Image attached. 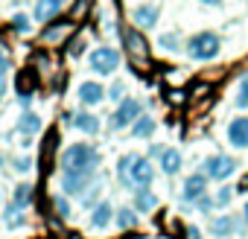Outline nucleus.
I'll list each match as a JSON object with an SVG mask.
<instances>
[{"label":"nucleus","instance_id":"1","mask_svg":"<svg viewBox=\"0 0 248 239\" xmlns=\"http://www.w3.org/2000/svg\"><path fill=\"white\" fill-rule=\"evenodd\" d=\"M99 166V152L88 143H73L62 152V172H82L93 175Z\"/></svg>","mask_w":248,"mask_h":239},{"label":"nucleus","instance_id":"2","mask_svg":"<svg viewBox=\"0 0 248 239\" xmlns=\"http://www.w3.org/2000/svg\"><path fill=\"white\" fill-rule=\"evenodd\" d=\"M219 50H222V41H219L216 32H196L187 41V56L193 61H210V59L219 56Z\"/></svg>","mask_w":248,"mask_h":239},{"label":"nucleus","instance_id":"3","mask_svg":"<svg viewBox=\"0 0 248 239\" xmlns=\"http://www.w3.org/2000/svg\"><path fill=\"white\" fill-rule=\"evenodd\" d=\"M152 181H155V166H152V161H146V158H140V155H132L129 175H126V181H123V184H129V187H135V190H143V187H149Z\"/></svg>","mask_w":248,"mask_h":239},{"label":"nucleus","instance_id":"4","mask_svg":"<svg viewBox=\"0 0 248 239\" xmlns=\"http://www.w3.org/2000/svg\"><path fill=\"white\" fill-rule=\"evenodd\" d=\"M140 114H143V105H140L138 99H123V102L117 105V111L111 114V129L120 132V129L135 126V120H138Z\"/></svg>","mask_w":248,"mask_h":239},{"label":"nucleus","instance_id":"5","mask_svg":"<svg viewBox=\"0 0 248 239\" xmlns=\"http://www.w3.org/2000/svg\"><path fill=\"white\" fill-rule=\"evenodd\" d=\"M91 67H93L96 73H102V76L114 73V70L120 67V50H117V47H96V50L91 53Z\"/></svg>","mask_w":248,"mask_h":239},{"label":"nucleus","instance_id":"6","mask_svg":"<svg viewBox=\"0 0 248 239\" xmlns=\"http://www.w3.org/2000/svg\"><path fill=\"white\" fill-rule=\"evenodd\" d=\"M233 172H236V161L231 155H213L204 161V175L213 181H228Z\"/></svg>","mask_w":248,"mask_h":239},{"label":"nucleus","instance_id":"7","mask_svg":"<svg viewBox=\"0 0 248 239\" xmlns=\"http://www.w3.org/2000/svg\"><path fill=\"white\" fill-rule=\"evenodd\" d=\"M91 184H93V175H82V172H62V190H64V195H85Z\"/></svg>","mask_w":248,"mask_h":239},{"label":"nucleus","instance_id":"8","mask_svg":"<svg viewBox=\"0 0 248 239\" xmlns=\"http://www.w3.org/2000/svg\"><path fill=\"white\" fill-rule=\"evenodd\" d=\"M181 195H184V201H190V204H196L202 195H207V175H204V172H196V175H190V178L184 181V190H181Z\"/></svg>","mask_w":248,"mask_h":239},{"label":"nucleus","instance_id":"9","mask_svg":"<svg viewBox=\"0 0 248 239\" xmlns=\"http://www.w3.org/2000/svg\"><path fill=\"white\" fill-rule=\"evenodd\" d=\"M228 143L233 149H248V117H236L228 123Z\"/></svg>","mask_w":248,"mask_h":239},{"label":"nucleus","instance_id":"10","mask_svg":"<svg viewBox=\"0 0 248 239\" xmlns=\"http://www.w3.org/2000/svg\"><path fill=\"white\" fill-rule=\"evenodd\" d=\"M76 96H79V102H82V105H88V108H91V105H99V102L105 99V88H102L99 82H91V79H88V82H82V85H79Z\"/></svg>","mask_w":248,"mask_h":239},{"label":"nucleus","instance_id":"11","mask_svg":"<svg viewBox=\"0 0 248 239\" xmlns=\"http://www.w3.org/2000/svg\"><path fill=\"white\" fill-rule=\"evenodd\" d=\"M30 201H32V184H18L15 187V193H12V207H9V213H6V219H12L15 213H21L24 207H30Z\"/></svg>","mask_w":248,"mask_h":239},{"label":"nucleus","instance_id":"12","mask_svg":"<svg viewBox=\"0 0 248 239\" xmlns=\"http://www.w3.org/2000/svg\"><path fill=\"white\" fill-rule=\"evenodd\" d=\"M114 216H117L114 207H111L108 201H99V204L93 207V213H91V227H93V230H105V227L114 222Z\"/></svg>","mask_w":248,"mask_h":239},{"label":"nucleus","instance_id":"13","mask_svg":"<svg viewBox=\"0 0 248 239\" xmlns=\"http://www.w3.org/2000/svg\"><path fill=\"white\" fill-rule=\"evenodd\" d=\"M70 126H73L76 132H82V134H96V132H99V117H93V114H88V111H79V114L70 117Z\"/></svg>","mask_w":248,"mask_h":239},{"label":"nucleus","instance_id":"14","mask_svg":"<svg viewBox=\"0 0 248 239\" xmlns=\"http://www.w3.org/2000/svg\"><path fill=\"white\" fill-rule=\"evenodd\" d=\"M158 18H161V12H158L155 6H138V9H132V21H135L140 30H152V27L158 24Z\"/></svg>","mask_w":248,"mask_h":239},{"label":"nucleus","instance_id":"15","mask_svg":"<svg viewBox=\"0 0 248 239\" xmlns=\"http://www.w3.org/2000/svg\"><path fill=\"white\" fill-rule=\"evenodd\" d=\"M132 207H135L138 213H152V210L158 207V195H155V193H152L149 187H143V190H135Z\"/></svg>","mask_w":248,"mask_h":239},{"label":"nucleus","instance_id":"16","mask_svg":"<svg viewBox=\"0 0 248 239\" xmlns=\"http://www.w3.org/2000/svg\"><path fill=\"white\" fill-rule=\"evenodd\" d=\"M64 6V0H38V3H35V21L38 24H47L50 18H56L59 15V9Z\"/></svg>","mask_w":248,"mask_h":239},{"label":"nucleus","instance_id":"17","mask_svg":"<svg viewBox=\"0 0 248 239\" xmlns=\"http://www.w3.org/2000/svg\"><path fill=\"white\" fill-rule=\"evenodd\" d=\"M18 132H21L24 137H35V134L41 132V117H38L35 111H24V114L18 117Z\"/></svg>","mask_w":248,"mask_h":239},{"label":"nucleus","instance_id":"18","mask_svg":"<svg viewBox=\"0 0 248 239\" xmlns=\"http://www.w3.org/2000/svg\"><path fill=\"white\" fill-rule=\"evenodd\" d=\"M155 120L149 117V114H140L138 120H135V126H132V137H140V140H146V137H152L155 134Z\"/></svg>","mask_w":248,"mask_h":239},{"label":"nucleus","instance_id":"19","mask_svg":"<svg viewBox=\"0 0 248 239\" xmlns=\"http://www.w3.org/2000/svg\"><path fill=\"white\" fill-rule=\"evenodd\" d=\"M161 169H164L167 175H175V172L181 169V152L164 149V155H161Z\"/></svg>","mask_w":248,"mask_h":239},{"label":"nucleus","instance_id":"20","mask_svg":"<svg viewBox=\"0 0 248 239\" xmlns=\"http://www.w3.org/2000/svg\"><path fill=\"white\" fill-rule=\"evenodd\" d=\"M114 222H117L120 230H129V227L138 224V210H135V207H120L117 216H114Z\"/></svg>","mask_w":248,"mask_h":239},{"label":"nucleus","instance_id":"21","mask_svg":"<svg viewBox=\"0 0 248 239\" xmlns=\"http://www.w3.org/2000/svg\"><path fill=\"white\" fill-rule=\"evenodd\" d=\"M233 219L231 216H219V219H213L210 222V230H213V236H231L233 233Z\"/></svg>","mask_w":248,"mask_h":239},{"label":"nucleus","instance_id":"22","mask_svg":"<svg viewBox=\"0 0 248 239\" xmlns=\"http://www.w3.org/2000/svg\"><path fill=\"white\" fill-rule=\"evenodd\" d=\"M123 41H126V47H129V53H135V56H143V50H146V44H143V38L135 32V30H129V32H123Z\"/></svg>","mask_w":248,"mask_h":239},{"label":"nucleus","instance_id":"23","mask_svg":"<svg viewBox=\"0 0 248 239\" xmlns=\"http://www.w3.org/2000/svg\"><path fill=\"white\" fill-rule=\"evenodd\" d=\"M158 47H161L164 53H178V50H181V41H178L175 32H164V35H158Z\"/></svg>","mask_w":248,"mask_h":239},{"label":"nucleus","instance_id":"24","mask_svg":"<svg viewBox=\"0 0 248 239\" xmlns=\"http://www.w3.org/2000/svg\"><path fill=\"white\" fill-rule=\"evenodd\" d=\"M12 27H15L21 35H27V32H30V27H32V21H30L24 12H15V15H12Z\"/></svg>","mask_w":248,"mask_h":239},{"label":"nucleus","instance_id":"25","mask_svg":"<svg viewBox=\"0 0 248 239\" xmlns=\"http://www.w3.org/2000/svg\"><path fill=\"white\" fill-rule=\"evenodd\" d=\"M236 108H248V76L239 82V90H236Z\"/></svg>","mask_w":248,"mask_h":239},{"label":"nucleus","instance_id":"26","mask_svg":"<svg viewBox=\"0 0 248 239\" xmlns=\"http://www.w3.org/2000/svg\"><path fill=\"white\" fill-rule=\"evenodd\" d=\"M231 198H233V190L231 187H222L216 195H213V201H216V207H225V204H231Z\"/></svg>","mask_w":248,"mask_h":239},{"label":"nucleus","instance_id":"27","mask_svg":"<svg viewBox=\"0 0 248 239\" xmlns=\"http://www.w3.org/2000/svg\"><path fill=\"white\" fill-rule=\"evenodd\" d=\"M53 207H56V213H59L62 219H70V204H67V198H64V195H56Z\"/></svg>","mask_w":248,"mask_h":239},{"label":"nucleus","instance_id":"28","mask_svg":"<svg viewBox=\"0 0 248 239\" xmlns=\"http://www.w3.org/2000/svg\"><path fill=\"white\" fill-rule=\"evenodd\" d=\"M12 166H15L18 172H30V169H32V161H30V158H15Z\"/></svg>","mask_w":248,"mask_h":239},{"label":"nucleus","instance_id":"29","mask_svg":"<svg viewBox=\"0 0 248 239\" xmlns=\"http://www.w3.org/2000/svg\"><path fill=\"white\" fill-rule=\"evenodd\" d=\"M196 207H199V210H202V213H207V210H213V207H216V201H213V198H210V195H202V198H199V201H196Z\"/></svg>","mask_w":248,"mask_h":239},{"label":"nucleus","instance_id":"30","mask_svg":"<svg viewBox=\"0 0 248 239\" xmlns=\"http://www.w3.org/2000/svg\"><path fill=\"white\" fill-rule=\"evenodd\" d=\"M82 53H85V41H82V38H76V41H73V47H70V56L76 59V56H82Z\"/></svg>","mask_w":248,"mask_h":239},{"label":"nucleus","instance_id":"31","mask_svg":"<svg viewBox=\"0 0 248 239\" xmlns=\"http://www.w3.org/2000/svg\"><path fill=\"white\" fill-rule=\"evenodd\" d=\"M123 93H126V85H123V82L111 88V99H120V102H123Z\"/></svg>","mask_w":248,"mask_h":239},{"label":"nucleus","instance_id":"32","mask_svg":"<svg viewBox=\"0 0 248 239\" xmlns=\"http://www.w3.org/2000/svg\"><path fill=\"white\" fill-rule=\"evenodd\" d=\"M6 73H9V59L0 53V76H6Z\"/></svg>","mask_w":248,"mask_h":239},{"label":"nucleus","instance_id":"33","mask_svg":"<svg viewBox=\"0 0 248 239\" xmlns=\"http://www.w3.org/2000/svg\"><path fill=\"white\" fill-rule=\"evenodd\" d=\"M3 96H6V79L0 76V99H3Z\"/></svg>","mask_w":248,"mask_h":239},{"label":"nucleus","instance_id":"34","mask_svg":"<svg viewBox=\"0 0 248 239\" xmlns=\"http://www.w3.org/2000/svg\"><path fill=\"white\" fill-rule=\"evenodd\" d=\"M199 3H207V6H219L222 0H199Z\"/></svg>","mask_w":248,"mask_h":239},{"label":"nucleus","instance_id":"35","mask_svg":"<svg viewBox=\"0 0 248 239\" xmlns=\"http://www.w3.org/2000/svg\"><path fill=\"white\" fill-rule=\"evenodd\" d=\"M242 222L248 224V201H245V207H242Z\"/></svg>","mask_w":248,"mask_h":239},{"label":"nucleus","instance_id":"36","mask_svg":"<svg viewBox=\"0 0 248 239\" xmlns=\"http://www.w3.org/2000/svg\"><path fill=\"white\" fill-rule=\"evenodd\" d=\"M0 166H3V155H0Z\"/></svg>","mask_w":248,"mask_h":239}]
</instances>
